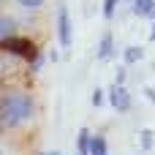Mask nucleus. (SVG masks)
I'll return each instance as SVG.
<instances>
[{"mask_svg": "<svg viewBox=\"0 0 155 155\" xmlns=\"http://www.w3.org/2000/svg\"><path fill=\"white\" fill-rule=\"evenodd\" d=\"M123 57H125V65H134V63H139V60L144 57V49H142V46H128Z\"/></svg>", "mask_w": 155, "mask_h": 155, "instance_id": "obj_7", "label": "nucleus"}, {"mask_svg": "<svg viewBox=\"0 0 155 155\" xmlns=\"http://www.w3.org/2000/svg\"><path fill=\"white\" fill-rule=\"evenodd\" d=\"M112 52H114V38L106 33V35L101 38V46H98V57H101V60H109V57H112Z\"/></svg>", "mask_w": 155, "mask_h": 155, "instance_id": "obj_6", "label": "nucleus"}, {"mask_svg": "<svg viewBox=\"0 0 155 155\" xmlns=\"http://www.w3.org/2000/svg\"><path fill=\"white\" fill-rule=\"evenodd\" d=\"M144 93H147V98H150V101H155V90H150V87H147Z\"/></svg>", "mask_w": 155, "mask_h": 155, "instance_id": "obj_15", "label": "nucleus"}, {"mask_svg": "<svg viewBox=\"0 0 155 155\" xmlns=\"http://www.w3.org/2000/svg\"><path fill=\"white\" fill-rule=\"evenodd\" d=\"M76 144H79V155H90V131L87 128L79 131V142Z\"/></svg>", "mask_w": 155, "mask_h": 155, "instance_id": "obj_9", "label": "nucleus"}, {"mask_svg": "<svg viewBox=\"0 0 155 155\" xmlns=\"http://www.w3.org/2000/svg\"><path fill=\"white\" fill-rule=\"evenodd\" d=\"M93 104L101 106V104H104V93H95V95H93Z\"/></svg>", "mask_w": 155, "mask_h": 155, "instance_id": "obj_14", "label": "nucleus"}, {"mask_svg": "<svg viewBox=\"0 0 155 155\" xmlns=\"http://www.w3.org/2000/svg\"><path fill=\"white\" fill-rule=\"evenodd\" d=\"M52 155H60V153H52Z\"/></svg>", "mask_w": 155, "mask_h": 155, "instance_id": "obj_17", "label": "nucleus"}, {"mask_svg": "<svg viewBox=\"0 0 155 155\" xmlns=\"http://www.w3.org/2000/svg\"><path fill=\"white\" fill-rule=\"evenodd\" d=\"M150 147H153V131L144 128L142 131V150H150Z\"/></svg>", "mask_w": 155, "mask_h": 155, "instance_id": "obj_12", "label": "nucleus"}, {"mask_svg": "<svg viewBox=\"0 0 155 155\" xmlns=\"http://www.w3.org/2000/svg\"><path fill=\"white\" fill-rule=\"evenodd\" d=\"M3 46H5L8 52L22 54V57H33V46H30V41H14V38H5Z\"/></svg>", "mask_w": 155, "mask_h": 155, "instance_id": "obj_4", "label": "nucleus"}, {"mask_svg": "<svg viewBox=\"0 0 155 155\" xmlns=\"http://www.w3.org/2000/svg\"><path fill=\"white\" fill-rule=\"evenodd\" d=\"M117 3H120V0H104V19H112V16H114Z\"/></svg>", "mask_w": 155, "mask_h": 155, "instance_id": "obj_11", "label": "nucleus"}, {"mask_svg": "<svg viewBox=\"0 0 155 155\" xmlns=\"http://www.w3.org/2000/svg\"><path fill=\"white\" fill-rule=\"evenodd\" d=\"M134 14L155 19V0H134Z\"/></svg>", "mask_w": 155, "mask_h": 155, "instance_id": "obj_5", "label": "nucleus"}, {"mask_svg": "<svg viewBox=\"0 0 155 155\" xmlns=\"http://www.w3.org/2000/svg\"><path fill=\"white\" fill-rule=\"evenodd\" d=\"M90 155H106V139L104 136H90Z\"/></svg>", "mask_w": 155, "mask_h": 155, "instance_id": "obj_8", "label": "nucleus"}, {"mask_svg": "<svg viewBox=\"0 0 155 155\" xmlns=\"http://www.w3.org/2000/svg\"><path fill=\"white\" fill-rule=\"evenodd\" d=\"M57 38H60V46L68 49L71 41H74V33H71V16H68V8L60 5L57 8Z\"/></svg>", "mask_w": 155, "mask_h": 155, "instance_id": "obj_2", "label": "nucleus"}, {"mask_svg": "<svg viewBox=\"0 0 155 155\" xmlns=\"http://www.w3.org/2000/svg\"><path fill=\"white\" fill-rule=\"evenodd\" d=\"M11 33H14V22L8 16H0V41L11 38Z\"/></svg>", "mask_w": 155, "mask_h": 155, "instance_id": "obj_10", "label": "nucleus"}, {"mask_svg": "<svg viewBox=\"0 0 155 155\" xmlns=\"http://www.w3.org/2000/svg\"><path fill=\"white\" fill-rule=\"evenodd\" d=\"M30 114H33L30 95H25V93H8V95H3V101H0V123L5 128H14V125L25 123Z\"/></svg>", "mask_w": 155, "mask_h": 155, "instance_id": "obj_1", "label": "nucleus"}, {"mask_svg": "<svg viewBox=\"0 0 155 155\" xmlns=\"http://www.w3.org/2000/svg\"><path fill=\"white\" fill-rule=\"evenodd\" d=\"M150 38L155 41V22H153V30H150Z\"/></svg>", "mask_w": 155, "mask_h": 155, "instance_id": "obj_16", "label": "nucleus"}, {"mask_svg": "<svg viewBox=\"0 0 155 155\" xmlns=\"http://www.w3.org/2000/svg\"><path fill=\"white\" fill-rule=\"evenodd\" d=\"M109 104H112V109H117V112H128V109H131V93L117 82V84L109 87Z\"/></svg>", "mask_w": 155, "mask_h": 155, "instance_id": "obj_3", "label": "nucleus"}, {"mask_svg": "<svg viewBox=\"0 0 155 155\" xmlns=\"http://www.w3.org/2000/svg\"><path fill=\"white\" fill-rule=\"evenodd\" d=\"M16 3H19V5H25V8H38L44 0H16Z\"/></svg>", "mask_w": 155, "mask_h": 155, "instance_id": "obj_13", "label": "nucleus"}, {"mask_svg": "<svg viewBox=\"0 0 155 155\" xmlns=\"http://www.w3.org/2000/svg\"><path fill=\"white\" fill-rule=\"evenodd\" d=\"M0 153H3V150H0Z\"/></svg>", "mask_w": 155, "mask_h": 155, "instance_id": "obj_18", "label": "nucleus"}]
</instances>
